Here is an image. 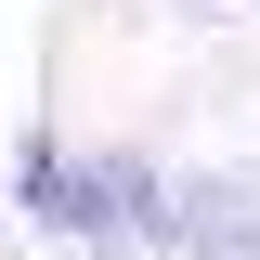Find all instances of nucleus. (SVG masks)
Wrapping results in <instances>:
<instances>
[{
    "label": "nucleus",
    "mask_w": 260,
    "mask_h": 260,
    "mask_svg": "<svg viewBox=\"0 0 260 260\" xmlns=\"http://www.w3.org/2000/svg\"><path fill=\"white\" fill-rule=\"evenodd\" d=\"M65 156H78V143H65L52 117H26V130H13V221H26V234H52V247H65Z\"/></svg>",
    "instance_id": "7ed1b4c3"
},
{
    "label": "nucleus",
    "mask_w": 260,
    "mask_h": 260,
    "mask_svg": "<svg viewBox=\"0 0 260 260\" xmlns=\"http://www.w3.org/2000/svg\"><path fill=\"white\" fill-rule=\"evenodd\" d=\"M169 260H260V156L169 169Z\"/></svg>",
    "instance_id": "f03ea898"
},
{
    "label": "nucleus",
    "mask_w": 260,
    "mask_h": 260,
    "mask_svg": "<svg viewBox=\"0 0 260 260\" xmlns=\"http://www.w3.org/2000/svg\"><path fill=\"white\" fill-rule=\"evenodd\" d=\"M65 247H91V260H169V169L143 143H78L65 156Z\"/></svg>",
    "instance_id": "f257e3e1"
},
{
    "label": "nucleus",
    "mask_w": 260,
    "mask_h": 260,
    "mask_svg": "<svg viewBox=\"0 0 260 260\" xmlns=\"http://www.w3.org/2000/svg\"><path fill=\"white\" fill-rule=\"evenodd\" d=\"M195 13H221V0H195Z\"/></svg>",
    "instance_id": "20e7f679"
}]
</instances>
